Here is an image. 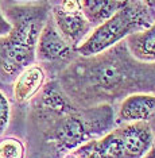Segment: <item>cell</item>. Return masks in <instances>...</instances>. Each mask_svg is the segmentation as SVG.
<instances>
[{
  "label": "cell",
  "instance_id": "cell-2",
  "mask_svg": "<svg viewBox=\"0 0 155 158\" xmlns=\"http://www.w3.org/2000/svg\"><path fill=\"white\" fill-rule=\"evenodd\" d=\"M154 22L155 2H127L111 19L93 28L75 50L85 57L99 54L121 39L147 30Z\"/></svg>",
  "mask_w": 155,
  "mask_h": 158
},
{
  "label": "cell",
  "instance_id": "cell-4",
  "mask_svg": "<svg viewBox=\"0 0 155 158\" xmlns=\"http://www.w3.org/2000/svg\"><path fill=\"white\" fill-rule=\"evenodd\" d=\"M51 18L61 34L74 49H77L92 33V24L82 14V10L81 11H67L58 4L53 7Z\"/></svg>",
  "mask_w": 155,
  "mask_h": 158
},
{
  "label": "cell",
  "instance_id": "cell-5",
  "mask_svg": "<svg viewBox=\"0 0 155 158\" xmlns=\"http://www.w3.org/2000/svg\"><path fill=\"white\" fill-rule=\"evenodd\" d=\"M71 45L61 34L53 18H47L45 27H43L41 37H39L37 48V58L43 62L58 61L69 56Z\"/></svg>",
  "mask_w": 155,
  "mask_h": 158
},
{
  "label": "cell",
  "instance_id": "cell-1",
  "mask_svg": "<svg viewBox=\"0 0 155 158\" xmlns=\"http://www.w3.org/2000/svg\"><path fill=\"white\" fill-rule=\"evenodd\" d=\"M47 19L41 8L19 10L12 18L11 30L2 37L3 77L22 73L37 57L41 33Z\"/></svg>",
  "mask_w": 155,
  "mask_h": 158
},
{
  "label": "cell",
  "instance_id": "cell-11",
  "mask_svg": "<svg viewBox=\"0 0 155 158\" xmlns=\"http://www.w3.org/2000/svg\"><path fill=\"white\" fill-rule=\"evenodd\" d=\"M24 145L16 138H4L0 145V158H23Z\"/></svg>",
  "mask_w": 155,
  "mask_h": 158
},
{
  "label": "cell",
  "instance_id": "cell-12",
  "mask_svg": "<svg viewBox=\"0 0 155 158\" xmlns=\"http://www.w3.org/2000/svg\"><path fill=\"white\" fill-rule=\"evenodd\" d=\"M10 122V102L2 92V132H4Z\"/></svg>",
  "mask_w": 155,
  "mask_h": 158
},
{
  "label": "cell",
  "instance_id": "cell-14",
  "mask_svg": "<svg viewBox=\"0 0 155 158\" xmlns=\"http://www.w3.org/2000/svg\"><path fill=\"white\" fill-rule=\"evenodd\" d=\"M150 124H151V127H153V126H155V116L153 118V120L150 122Z\"/></svg>",
  "mask_w": 155,
  "mask_h": 158
},
{
  "label": "cell",
  "instance_id": "cell-9",
  "mask_svg": "<svg viewBox=\"0 0 155 158\" xmlns=\"http://www.w3.org/2000/svg\"><path fill=\"white\" fill-rule=\"evenodd\" d=\"M131 54L143 62H155V22L145 31L132 34L127 38Z\"/></svg>",
  "mask_w": 155,
  "mask_h": 158
},
{
  "label": "cell",
  "instance_id": "cell-8",
  "mask_svg": "<svg viewBox=\"0 0 155 158\" xmlns=\"http://www.w3.org/2000/svg\"><path fill=\"white\" fill-rule=\"evenodd\" d=\"M127 2H107V0H84L81 2V10L88 22L93 27L101 26L104 22L111 19Z\"/></svg>",
  "mask_w": 155,
  "mask_h": 158
},
{
  "label": "cell",
  "instance_id": "cell-6",
  "mask_svg": "<svg viewBox=\"0 0 155 158\" xmlns=\"http://www.w3.org/2000/svg\"><path fill=\"white\" fill-rule=\"evenodd\" d=\"M155 116V96L147 93H135L123 100L117 112V123L150 122Z\"/></svg>",
  "mask_w": 155,
  "mask_h": 158
},
{
  "label": "cell",
  "instance_id": "cell-13",
  "mask_svg": "<svg viewBox=\"0 0 155 158\" xmlns=\"http://www.w3.org/2000/svg\"><path fill=\"white\" fill-rule=\"evenodd\" d=\"M143 158H155V145H154L153 147H151V149H150V152L147 153V154H146V156L143 157Z\"/></svg>",
  "mask_w": 155,
  "mask_h": 158
},
{
  "label": "cell",
  "instance_id": "cell-15",
  "mask_svg": "<svg viewBox=\"0 0 155 158\" xmlns=\"http://www.w3.org/2000/svg\"><path fill=\"white\" fill-rule=\"evenodd\" d=\"M154 145H155V141H154Z\"/></svg>",
  "mask_w": 155,
  "mask_h": 158
},
{
  "label": "cell",
  "instance_id": "cell-3",
  "mask_svg": "<svg viewBox=\"0 0 155 158\" xmlns=\"http://www.w3.org/2000/svg\"><path fill=\"white\" fill-rule=\"evenodd\" d=\"M154 141L149 122H136L119 126L99 141L80 146L74 154L78 158H143Z\"/></svg>",
  "mask_w": 155,
  "mask_h": 158
},
{
  "label": "cell",
  "instance_id": "cell-7",
  "mask_svg": "<svg viewBox=\"0 0 155 158\" xmlns=\"http://www.w3.org/2000/svg\"><path fill=\"white\" fill-rule=\"evenodd\" d=\"M45 82V72L39 65H30L14 82V98L18 103H26L42 88Z\"/></svg>",
  "mask_w": 155,
  "mask_h": 158
},
{
  "label": "cell",
  "instance_id": "cell-10",
  "mask_svg": "<svg viewBox=\"0 0 155 158\" xmlns=\"http://www.w3.org/2000/svg\"><path fill=\"white\" fill-rule=\"evenodd\" d=\"M86 132V126H84L81 119L75 116H67L61 122V124L55 130L57 142L62 146H66L67 149H73L78 143L84 142L88 138Z\"/></svg>",
  "mask_w": 155,
  "mask_h": 158
}]
</instances>
